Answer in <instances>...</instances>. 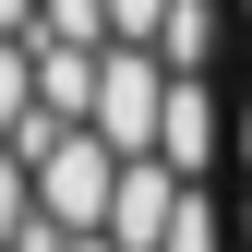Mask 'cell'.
Returning a JSON list of instances; mask_svg holds the SVG:
<instances>
[{"mask_svg":"<svg viewBox=\"0 0 252 252\" xmlns=\"http://www.w3.org/2000/svg\"><path fill=\"white\" fill-rule=\"evenodd\" d=\"M36 36H60V48H120L108 36V0H36Z\"/></svg>","mask_w":252,"mask_h":252,"instance_id":"8","label":"cell"},{"mask_svg":"<svg viewBox=\"0 0 252 252\" xmlns=\"http://www.w3.org/2000/svg\"><path fill=\"white\" fill-rule=\"evenodd\" d=\"M168 60H156V48H108V72H96V132L120 144V156H156V144H168Z\"/></svg>","mask_w":252,"mask_h":252,"instance_id":"2","label":"cell"},{"mask_svg":"<svg viewBox=\"0 0 252 252\" xmlns=\"http://www.w3.org/2000/svg\"><path fill=\"white\" fill-rule=\"evenodd\" d=\"M228 144H240L228 84H216V72H180V84H168V144H156V156H168L180 180H216V168H228Z\"/></svg>","mask_w":252,"mask_h":252,"instance_id":"3","label":"cell"},{"mask_svg":"<svg viewBox=\"0 0 252 252\" xmlns=\"http://www.w3.org/2000/svg\"><path fill=\"white\" fill-rule=\"evenodd\" d=\"M180 204H192V180H180L168 156H132V168H120V204H108V240L120 252H168L180 240Z\"/></svg>","mask_w":252,"mask_h":252,"instance_id":"4","label":"cell"},{"mask_svg":"<svg viewBox=\"0 0 252 252\" xmlns=\"http://www.w3.org/2000/svg\"><path fill=\"white\" fill-rule=\"evenodd\" d=\"M36 228V168H24V144H0V252Z\"/></svg>","mask_w":252,"mask_h":252,"instance_id":"9","label":"cell"},{"mask_svg":"<svg viewBox=\"0 0 252 252\" xmlns=\"http://www.w3.org/2000/svg\"><path fill=\"white\" fill-rule=\"evenodd\" d=\"M168 12H180V0H108V36H120V48H156Z\"/></svg>","mask_w":252,"mask_h":252,"instance_id":"11","label":"cell"},{"mask_svg":"<svg viewBox=\"0 0 252 252\" xmlns=\"http://www.w3.org/2000/svg\"><path fill=\"white\" fill-rule=\"evenodd\" d=\"M12 252H120V240H72V228H48V216H36V228H24Z\"/></svg>","mask_w":252,"mask_h":252,"instance_id":"12","label":"cell"},{"mask_svg":"<svg viewBox=\"0 0 252 252\" xmlns=\"http://www.w3.org/2000/svg\"><path fill=\"white\" fill-rule=\"evenodd\" d=\"M168 252H228V204H216V180H192V204H180V240Z\"/></svg>","mask_w":252,"mask_h":252,"instance_id":"10","label":"cell"},{"mask_svg":"<svg viewBox=\"0 0 252 252\" xmlns=\"http://www.w3.org/2000/svg\"><path fill=\"white\" fill-rule=\"evenodd\" d=\"M96 72H108V48L36 36V120H84V132H96Z\"/></svg>","mask_w":252,"mask_h":252,"instance_id":"5","label":"cell"},{"mask_svg":"<svg viewBox=\"0 0 252 252\" xmlns=\"http://www.w3.org/2000/svg\"><path fill=\"white\" fill-rule=\"evenodd\" d=\"M156 60L168 72H228V0H180L168 36H156Z\"/></svg>","mask_w":252,"mask_h":252,"instance_id":"6","label":"cell"},{"mask_svg":"<svg viewBox=\"0 0 252 252\" xmlns=\"http://www.w3.org/2000/svg\"><path fill=\"white\" fill-rule=\"evenodd\" d=\"M24 168H36V216L48 228H72V240H108V204H120V156L108 132H84V120H24Z\"/></svg>","mask_w":252,"mask_h":252,"instance_id":"1","label":"cell"},{"mask_svg":"<svg viewBox=\"0 0 252 252\" xmlns=\"http://www.w3.org/2000/svg\"><path fill=\"white\" fill-rule=\"evenodd\" d=\"M36 120V36H0V144Z\"/></svg>","mask_w":252,"mask_h":252,"instance_id":"7","label":"cell"},{"mask_svg":"<svg viewBox=\"0 0 252 252\" xmlns=\"http://www.w3.org/2000/svg\"><path fill=\"white\" fill-rule=\"evenodd\" d=\"M0 36H36V0H0Z\"/></svg>","mask_w":252,"mask_h":252,"instance_id":"13","label":"cell"}]
</instances>
